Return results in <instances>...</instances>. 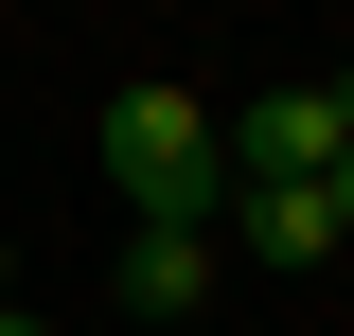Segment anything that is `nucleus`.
Listing matches in <instances>:
<instances>
[{"instance_id": "4", "label": "nucleus", "mask_w": 354, "mask_h": 336, "mask_svg": "<svg viewBox=\"0 0 354 336\" xmlns=\"http://www.w3.org/2000/svg\"><path fill=\"white\" fill-rule=\"evenodd\" d=\"M124 301H142V319H195V301H213V230H142V248H124Z\"/></svg>"}, {"instance_id": "3", "label": "nucleus", "mask_w": 354, "mask_h": 336, "mask_svg": "<svg viewBox=\"0 0 354 336\" xmlns=\"http://www.w3.org/2000/svg\"><path fill=\"white\" fill-rule=\"evenodd\" d=\"M230 248H248V265H319V248H337V195H266V177H248V195H230Z\"/></svg>"}, {"instance_id": "5", "label": "nucleus", "mask_w": 354, "mask_h": 336, "mask_svg": "<svg viewBox=\"0 0 354 336\" xmlns=\"http://www.w3.org/2000/svg\"><path fill=\"white\" fill-rule=\"evenodd\" d=\"M319 195H337V248H354V160H337V177H319Z\"/></svg>"}, {"instance_id": "6", "label": "nucleus", "mask_w": 354, "mask_h": 336, "mask_svg": "<svg viewBox=\"0 0 354 336\" xmlns=\"http://www.w3.org/2000/svg\"><path fill=\"white\" fill-rule=\"evenodd\" d=\"M0 336H53V319H36V301H0Z\"/></svg>"}, {"instance_id": "7", "label": "nucleus", "mask_w": 354, "mask_h": 336, "mask_svg": "<svg viewBox=\"0 0 354 336\" xmlns=\"http://www.w3.org/2000/svg\"><path fill=\"white\" fill-rule=\"evenodd\" d=\"M0 301H18V248H0Z\"/></svg>"}, {"instance_id": "2", "label": "nucleus", "mask_w": 354, "mask_h": 336, "mask_svg": "<svg viewBox=\"0 0 354 336\" xmlns=\"http://www.w3.org/2000/svg\"><path fill=\"white\" fill-rule=\"evenodd\" d=\"M337 160H354V71H301V88H266L248 124H230V195H248V177L266 195H319Z\"/></svg>"}, {"instance_id": "1", "label": "nucleus", "mask_w": 354, "mask_h": 336, "mask_svg": "<svg viewBox=\"0 0 354 336\" xmlns=\"http://www.w3.org/2000/svg\"><path fill=\"white\" fill-rule=\"evenodd\" d=\"M106 177L142 195V230H213V195H230V124L195 106V88H106Z\"/></svg>"}]
</instances>
